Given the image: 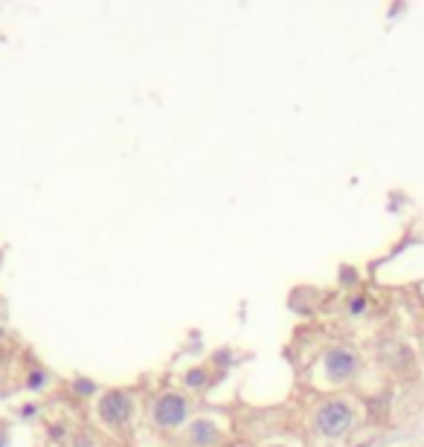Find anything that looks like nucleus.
Listing matches in <instances>:
<instances>
[{
	"mask_svg": "<svg viewBox=\"0 0 424 447\" xmlns=\"http://www.w3.org/2000/svg\"><path fill=\"white\" fill-rule=\"evenodd\" d=\"M186 398H181V395H163V398H157V404H154V421L160 424V427H178V424H183V418H186Z\"/></svg>",
	"mask_w": 424,
	"mask_h": 447,
	"instance_id": "obj_3",
	"label": "nucleus"
},
{
	"mask_svg": "<svg viewBox=\"0 0 424 447\" xmlns=\"http://www.w3.org/2000/svg\"><path fill=\"white\" fill-rule=\"evenodd\" d=\"M363 308H366V302H363V299H355V302H352V311H355V314H360Z\"/></svg>",
	"mask_w": 424,
	"mask_h": 447,
	"instance_id": "obj_6",
	"label": "nucleus"
},
{
	"mask_svg": "<svg viewBox=\"0 0 424 447\" xmlns=\"http://www.w3.org/2000/svg\"><path fill=\"white\" fill-rule=\"evenodd\" d=\"M323 366H325V375H328L331 381L343 383V381L355 378V372H358L360 361H358V351H355L352 346H334V348H328V351H325Z\"/></svg>",
	"mask_w": 424,
	"mask_h": 447,
	"instance_id": "obj_2",
	"label": "nucleus"
},
{
	"mask_svg": "<svg viewBox=\"0 0 424 447\" xmlns=\"http://www.w3.org/2000/svg\"><path fill=\"white\" fill-rule=\"evenodd\" d=\"M0 447H6V433L0 430Z\"/></svg>",
	"mask_w": 424,
	"mask_h": 447,
	"instance_id": "obj_8",
	"label": "nucleus"
},
{
	"mask_svg": "<svg viewBox=\"0 0 424 447\" xmlns=\"http://www.w3.org/2000/svg\"><path fill=\"white\" fill-rule=\"evenodd\" d=\"M201 381H203V372H192V378H189V383H195V386H198Z\"/></svg>",
	"mask_w": 424,
	"mask_h": 447,
	"instance_id": "obj_7",
	"label": "nucleus"
},
{
	"mask_svg": "<svg viewBox=\"0 0 424 447\" xmlns=\"http://www.w3.org/2000/svg\"><path fill=\"white\" fill-rule=\"evenodd\" d=\"M352 424H355V410L346 404V401H325V404L317 410V416H314V427L325 438L346 436L352 430Z\"/></svg>",
	"mask_w": 424,
	"mask_h": 447,
	"instance_id": "obj_1",
	"label": "nucleus"
},
{
	"mask_svg": "<svg viewBox=\"0 0 424 447\" xmlns=\"http://www.w3.org/2000/svg\"><path fill=\"white\" fill-rule=\"evenodd\" d=\"M189 436H192V444H195V447H209V444H216L218 430H216V424H212L209 418H198V421L192 424Z\"/></svg>",
	"mask_w": 424,
	"mask_h": 447,
	"instance_id": "obj_5",
	"label": "nucleus"
},
{
	"mask_svg": "<svg viewBox=\"0 0 424 447\" xmlns=\"http://www.w3.org/2000/svg\"><path fill=\"white\" fill-rule=\"evenodd\" d=\"M99 416L105 424H125L131 416V401L125 392H108L99 404Z\"/></svg>",
	"mask_w": 424,
	"mask_h": 447,
	"instance_id": "obj_4",
	"label": "nucleus"
}]
</instances>
